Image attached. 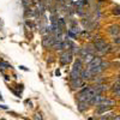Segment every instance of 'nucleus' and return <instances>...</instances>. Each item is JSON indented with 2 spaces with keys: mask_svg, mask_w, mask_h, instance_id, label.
Returning <instances> with one entry per match:
<instances>
[{
  "mask_svg": "<svg viewBox=\"0 0 120 120\" xmlns=\"http://www.w3.org/2000/svg\"><path fill=\"white\" fill-rule=\"evenodd\" d=\"M94 47H95V49L97 52H100V53H107V52H109V45L105 41L103 38H97V40H95L94 41Z\"/></svg>",
  "mask_w": 120,
  "mask_h": 120,
  "instance_id": "1",
  "label": "nucleus"
},
{
  "mask_svg": "<svg viewBox=\"0 0 120 120\" xmlns=\"http://www.w3.org/2000/svg\"><path fill=\"white\" fill-rule=\"evenodd\" d=\"M72 56H73V53L71 51L63 52L61 55H60V63H61V65H68L72 61Z\"/></svg>",
  "mask_w": 120,
  "mask_h": 120,
  "instance_id": "2",
  "label": "nucleus"
},
{
  "mask_svg": "<svg viewBox=\"0 0 120 120\" xmlns=\"http://www.w3.org/2000/svg\"><path fill=\"white\" fill-rule=\"evenodd\" d=\"M54 41H55V36H54L53 34H49V35H46V36L43 37L42 45H43V47H46V48H51V47L53 46Z\"/></svg>",
  "mask_w": 120,
  "mask_h": 120,
  "instance_id": "3",
  "label": "nucleus"
},
{
  "mask_svg": "<svg viewBox=\"0 0 120 120\" xmlns=\"http://www.w3.org/2000/svg\"><path fill=\"white\" fill-rule=\"evenodd\" d=\"M70 85L72 89H79L84 85V81L82 78H76V79H71L70 81Z\"/></svg>",
  "mask_w": 120,
  "mask_h": 120,
  "instance_id": "4",
  "label": "nucleus"
},
{
  "mask_svg": "<svg viewBox=\"0 0 120 120\" xmlns=\"http://www.w3.org/2000/svg\"><path fill=\"white\" fill-rule=\"evenodd\" d=\"M106 97L102 95V94H96L91 100H90V101H89V105H94V106H97V105H100V103H101L102 101H103V100H105Z\"/></svg>",
  "mask_w": 120,
  "mask_h": 120,
  "instance_id": "5",
  "label": "nucleus"
},
{
  "mask_svg": "<svg viewBox=\"0 0 120 120\" xmlns=\"http://www.w3.org/2000/svg\"><path fill=\"white\" fill-rule=\"evenodd\" d=\"M94 76L91 75V72L89 71L88 68H83L81 71V78L83 79V81H89V79H91Z\"/></svg>",
  "mask_w": 120,
  "mask_h": 120,
  "instance_id": "6",
  "label": "nucleus"
},
{
  "mask_svg": "<svg viewBox=\"0 0 120 120\" xmlns=\"http://www.w3.org/2000/svg\"><path fill=\"white\" fill-rule=\"evenodd\" d=\"M101 64H102V59L100 58V56H94V59L88 64V68H90V67H95V66H100Z\"/></svg>",
  "mask_w": 120,
  "mask_h": 120,
  "instance_id": "7",
  "label": "nucleus"
},
{
  "mask_svg": "<svg viewBox=\"0 0 120 120\" xmlns=\"http://www.w3.org/2000/svg\"><path fill=\"white\" fill-rule=\"evenodd\" d=\"M73 71H77V72H81L83 70V61L81 59H77L76 61L73 63V67H72Z\"/></svg>",
  "mask_w": 120,
  "mask_h": 120,
  "instance_id": "8",
  "label": "nucleus"
},
{
  "mask_svg": "<svg viewBox=\"0 0 120 120\" xmlns=\"http://www.w3.org/2000/svg\"><path fill=\"white\" fill-rule=\"evenodd\" d=\"M108 33L111 34L112 36H116V35L120 33L119 25H116V24H114V25H111V26H109V29H108Z\"/></svg>",
  "mask_w": 120,
  "mask_h": 120,
  "instance_id": "9",
  "label": "nucleus"
},
{
  "mask_svg": "<svg viewBox=\"0 0 120 120\" xmlns=\"http://www.w3.org/2000/svg\"><path fill=\"white\" fill-rule=\"evenodd\" d=\"M94 88H95V90H96V94H102L103 91H106V89H107V86H106L105 84H101V83L96 84Z\"/></svg>",
  "mask_w": 120,
  "mask_h": 120,
  "instance_id": "10",
  "label": "nucleus"
},
{
  "mask_svg": "<svg viewBox=\"0 0 120 120\" xmlns=\"http://www.w3.org/2000/svg\"><path fill=\"white\" fill-rule=\"evenodd\" d=\"M115 105V101L114 100H111V98H105L103 101L100 103V105H97V106H111V107H113Z\"/></svg>",
  "mask_w": 120,
  "mask_h": 120,
  "instance_id": "11",
  "label": "nucleus"
},
{
  "mask_svg": "<svg viewBox=\"0 0 120 120\" xmlns=\"http://www.w3.org/2000/svg\"><path fill=\"white\" fill-rule=\"evenodd\" d=\"M77 107H78L79 112H84V111H86L88 107H89V102H78Z\"/></svg>",
  "mask_w": 120,
  "mask_h": 120,
  "instance_id": "12",
  "label": "nucleus"
},
{
  "mask_svg": "<svg viewBox=\"0 0 120 120\" xmlns=\"http://www.w3.org/2000/svg\"><path fill=\"white\" fill-rule=\"evenodd\" d=\"M94 59V53H88L84 58H83V60H84V63H86V64H89L91 60Z\"/></svg>",
  "mask_w": 120,
  "mask_h": 120,
  "instance_id": "13",
  "label": "nucleus"
},
{
  "mask_svg": "<svg viewBox=\"0 0 120 120\" xmlns=\"http://www.w3.org/2000/svg\"><path fill=\"white\" fill-rule=\"evenodd\" d=\"M79 36H82V37H86V38H89V37H90V34H89V31H86V30H82V31L79 33Z\"/></svg>",
  "mask_w": 120,
  "mask_h": 120,
  "instance_id": "14",
  "label": "nucleus"
},
{
  "mask_svg": "<svg viewBox=\"0 0 120 120\" xmlns=\"http://www.w3.org/2000/svg\"><path fill=\"white\" fill-rule=\"evenodd\" d=\"M113 15H115V16H120V6H115L114 8H113Z\"/></svg>",
  "mask_w": 120,
  "mask_h": 120,
  "instance_id": "15",
  "label": "nucleus"
},
{
  "mask_svg": "<svg viewBox=\"0 0 120 120\" xmlns=\"http://www.w3.org/2000/svg\"><path fill=\"white\" fill-rule=\"evenodd\" d=\"M109 118H111V114H103V115H101L100 118H97L96 120H108Z\"/></svg>",
  "mask_w": 120,
  "mask_h": 120,
  "instance_id": "16",
  "label": "nucleus"
},
{
  "mask_svg": "<svg viewBox=\"0 0 120 120\" xmlns=\"http://www.w3.org/2000/svg\"><path fill=\"white\" fill-rule=\"evenodd\" d=\"M113 42L115 43V45H118V46H120V36H113Z\"/></svg>",
  "mask_w": 120,
  "mask_h": 120,
  "instance_id": "17",
  "label": "nucleus"
},
{
  "mask_svg": "<svg viewBox=\"0 0 120 120\" xmlns=\"http://www.w3.org/2000/svg\"><path fill=\"white\" fill-rule=\"evenodd\" d=\"M119 88H120V84H119V83H115V84H113V88H112V91H114V93H115V91H116V90H118Z\"/></svg>",
  "mask_w": 120,
  "mask_h": 120,
  "instance_id": "18",
  "label": "nucleus"
},
{
  "mask_svg": "<svg viewBox=\"0 0 120 120\" xmlns=\"http://www.w3.org/2000/svg\"><path fill=\"white\" fill-rule=\"evenodd\" d=\"M34 119H35V120H42V116H41V114L36 113V114L34 115Z\"/></svg>",
  "mask_w": 120,
  "mask_h": 120,
  "instance_id": "19",
  "label": "nucleus"
},
{
  "mask_svg": "<svg viewBox=\"0 0 120 120\" xmlns=\"http://www.w3.org/2000/svg\"><path fill=\"white\" fill-rule=\"evenodd\" d=\"M115 96H116V97H119V98H120V88H119V89H118V90H116V91H115Z\"/></svg>",
  "mask_w": 120,
  "mask_h": 120,
  "instance_id": "20",
  "label": "nucleus"
},
{
  "mask_svg": "<svg viewBox=\"0 0 120 120\" xmlns=\"http://www.w3.org/2000/svg\"><path fill=\"white\" fill-rule=\"evenodd\" d=\"M112 120H120V115H116V116H113Z\"/></svg>",
  "mask_w": 120,
  "mask_h": 120,
  "instance_id": "21",
  "label": "nucleus"
},
{
  "mask_svg": "<svg viewBox=\"0 0 120 120\" xmlns=\"http://www.w3.org/2000/svg\"><path fill=\"white\" fill-rule=\"evenodd\" d=\"M0 108H3V109H7V107H6V106H4V105L0 106Z\"/></svg>",
  "mask_w": 120,
  "mask_h": 120,
  "instance_id": "22",
  "label": "nucleus"
},
{
  "mask_svg": "<svg viewBox=\"0 0 120 120\" xmlns=\"http://www.w3.org/2000/svg\"><path fill=\"white\" fill-rule=\"evenodd\" d=\"M118 58H119V59H120V53H119V55H118Z\"/></svg>",
  "mask_w": 120,
  "mask_h": 120,
  "instance_id": "23",
  "label": "nucleus"
}]
</instances>
